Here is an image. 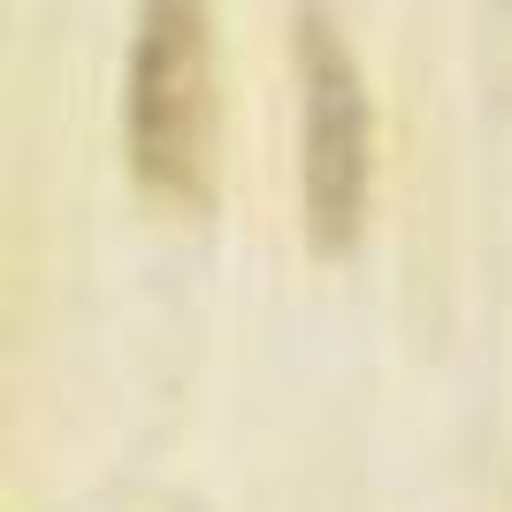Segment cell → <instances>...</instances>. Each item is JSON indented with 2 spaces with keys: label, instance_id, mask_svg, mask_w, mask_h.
<instances>
[{
  "label": "cell",
  "instance_id": "6da1fadb",
  "mask_svg": "<svg viewBox=\"0 0 512 512\" xmlns=\"http://www.w3.org/2000/svg\"><path fill=\"white\" fill-rule=\"evenodd\" d=\"M123 146L138 192L161 207H207L214 192V39L199 0H146L130 39Z\"/></svg>",
  "mask_w": 512,
  "mask_h": 512
},
{
  "label": "cell",
  "instance_id": "7a4b0ae2",
  "mask_svg": "<svg viewBox=\"0 0 512 512\" xmlns=\"http://www.w3.org/2000/svg\"><path fill=\"white\" fill-rule=\"evenodd\" d=\"M291 69H299V222H306V245L337 260L360 245L367 184H375L367 77L321 8H306L299 31H291Z\"/></svg>",
  "mask_w": 512,
  "mask_h": 512
}]
</instances>
